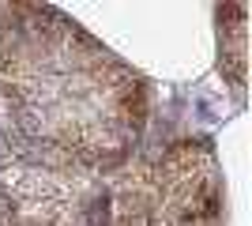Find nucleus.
Masks as SVG:
<instances>
[{"label":"nucleus","mask_w":252,"mask_h":226,"mask_svg":"<svg viewBox=\"0 0 252 226\" xmlns=\"http://www.w3.org/2000/svg\"><path fill=\"white\" fill-rule=\"evenodd\" d=\"M0 72L34 129L79 159L121 151L143 121L136 75L64 23L42 31L34 19L19 38H0Z\"/></svg>","instance_id":"obj_1"},{"label":"nucleus","mask_w":252,"mask_h":226,"mask_svg":"<svg viewBox=\"0 0 252 226\" xmlns=\"http://www.w3.org/2000/svg\"><path fill=\"white\" fill-rule=\"evenodd\" d=\"M219 177L211 151L200 143H181L128 177L117 196V226H219Z\"/></svg>","instance_id":"obj_2"}]
</instances>
